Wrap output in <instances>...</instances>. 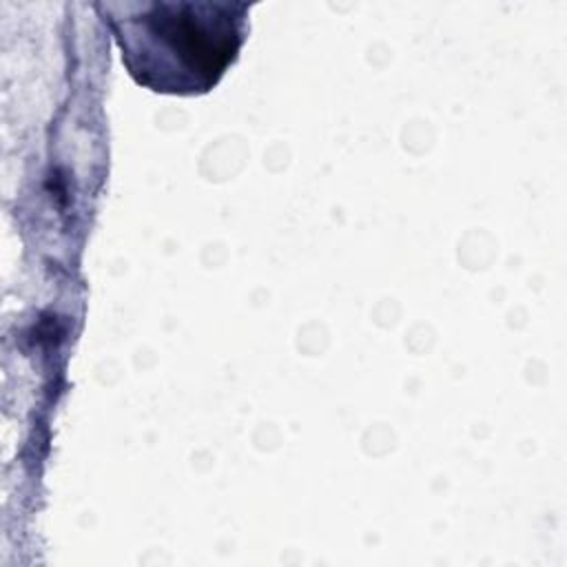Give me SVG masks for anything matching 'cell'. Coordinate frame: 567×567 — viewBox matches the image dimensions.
I'll list each match as a JSON object with an SVG mask.
<instances>
[{
    "label": "cell",
    "mask_w": 567,
    "mask_h": 567,
    "mask_svg": "<svg viewBox=\"0 0 567 567\" xmlns=\"http://www.w3.org/2000/svg\"><path fill=\"white\" fill-rule=\"evenodd\" d=\"M128 75L162 95H204L237 62L248 4L217 0L100 2Z\"/></svg>",
    "instance_id": "obj_1"
}]
</instances>
